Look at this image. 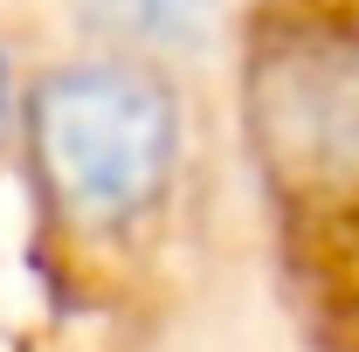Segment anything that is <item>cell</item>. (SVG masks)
<instances>
[{
	"label": "cell",
	"mask_w": 359,
	"mask_h": 352,
	"mask_svg": "<svg viewBox=\"0 0 359 352\" xmlns=\"http://www.w3.org/2000/svg\"><path fill=\"white\" fill-rule=\"evenodd\" d=\"M76 7L118 48H194L215 21V0H76Z\"/></svg>",
	"instance_id": "obj_2"
},
{
	"label": "cell",
	"mask_w": 359,
	"mask_h": 352,
	"mask_svg": "<svg viewBox=\"0 0 359 352\" xmlns=\"http://www.w3.org/2000/svg\"><path fill=\"white\" fill-rule=\"evenodd\" d=\"M7 118H14V90H7V62H0V138H7Z\"/></svg>",
	"instance_id": "obj_3"
},
{
	"label": "cell",
	"mask_w": 359,
	"mask_h": 352,
	"mask_svg": "<svg viewBox=\"0 0 359 352\" xmlns=\"http://www.w3.org/2000/svg\"><path fill=\"white\" fill-rule=\"evenodd\" d=\"M35 166L62 215L83 228H125L152 215L173 187L180 111L152 69L125 55L62 62L28 97Z\"/></svg>",
	"instance_id": "obj_1"
}]
</instances>
